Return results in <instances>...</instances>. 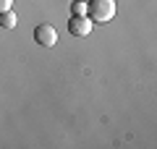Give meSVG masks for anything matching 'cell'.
<instances>
[{
  "mask_svg": "<svg viewBox=\"0 0 157 149\" xmlns=\"http://www.w3.org/2000/svg\"><path fill=\"white\" fill-rule=\"evenodd\" d=\"M13 8V0H0V13L3 11H11Z\"/></svg>",
  "mask_w": 157,
  "mask_h": 149,
  "instance_id": "cell-6",
  "label": "cell"
},
{
  "mask_svg": "<svg viewBox=\"0 0 157 149\" xmlns=\"http://www.w3.org/2000/svg\"><path fill=\"white\" fill-rule=\"evenodd\" d=\"M86 0H73V6H71V11H73V16H86Z\"/></svg>",
  "mask_w": 157,
  "mask_h": 149,
  "instance_id": "cell-5",
  "label": "cell"
},
{
  "mask_svg": "<svg viewBox=\"0 0 157 149\" xmlns=\"http://www.w3.org/2000/svg\"><path fill=\"white\" fill-rule=\"evenodd\" d=\"M92 29H94V21L89 16H71L68 18V32L76 34V37H86Z\"/></svg>",
  "mask_w": 157,
  "mask_h": 149,
  "instance_id": "cell-3",
  "label": "cell"
},
{
  "mask_svg": "<svg viewBox=\"0 0 157 149\" xmlns=\"http://www.w3.org/2000/svg\"><path fill=\"white\" fill-rule=\"evenodd\" d=\"M86 16L97 24H105L115 16V0H89L86 3Z\"/></svg>",
  "mask_w": 157,
  "mask_h": 149,
  "instance_id": "cell-1",
  "label": "cell"
},
{
  "mask_svg": "<svg viewBox=\"0 0 157 149\" xmlns=\"http://www.w3.org/2000/svg\"><path fill=\"white\" fill-rule=\"evenodd\" d=\"M34 39H37V44H42V47H55L58 44V32L52 24H39L37 29H34Z\"/></svg>",
  "mask_w": 157,
  "mask_h": 149,
  "instance_id": "cell-2",
  "label": "cell"
},
{
  "mask_svg": "<svg viewBox=\"0 0 157 149\" xmlns=\"http://www.w3.org/2000/svg\"><path fill=\"white\" fill-rule=\"evenodd\" d=\"M16 24H18V16L13 11H3L0 13V26L3 29H16Z\"/></svg>",
  "mask_w": 157,
  "mask_h": 149,
  "instance_id": "cell-4",
  "label": "cell"
}]
</instances>
